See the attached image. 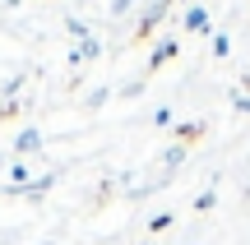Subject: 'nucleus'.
<instances>
[{"instance_id": "nucleus-14", "label": "nucleus", "mask_w": 250, "mask_h": 245, "mask_svg": "<svg viewBox=\"0 0 250 245\" xmlns=\"http://www.w3.org/2000/svg\"><path fill=\"white\" fill-rule=\"evenodd\" d=\"M204 134V125H181V144H186V139H199Z\"/></svg>"}, {"instance_id": "nucleus-15", "label": "nucleus", "mask_w": 250, "mask_h": 245, "mask_svg": "<svg viewBox=\"0 0 250 245\" xmlns=\"http://www.w3.org/2000/svg\"><path fill=\"white\" fill-rule=\"evenodd\" d=\"M5 167H9V157H5V153H0V171H5Z\"/></svg>"}, {"instance_id": "nucleus-12", "label": "nucleus", "mask_w": 250, "mask_h": 245, "mask_svg": "<svg viewBox=\"0 0 250 245\" xmlns=\"http://www.w3.org/2000/svg\"><path fill=\"white\" fill-rule=\"evenodd\" d=\"M107 97H111V93H107V88H93V93H88V107H93V111H98V107H102V102H107Z\"/></svg>"}, {"instance_id": "nucleus-8", "label": "nucleus", "mask_w": 250, "mask_h": 245, "mask_svg": "<svg viewBox=\"0 0 250 245\" xmlns=\"http://www.w3.org/2000/svg\"><path fill=\"white\" fill-rule=\"evenodd\" d=\"M213 204H218V194H213V190L195 194V213H208V208H213Z\"/></svg>"}, {"instance_id": "nucleus-9", "label": "nucleus", "mask_w": 250, "mask_h": 245, "mask_svg": "<svg viewBox=\"0 0 250 245\" xmlns=\"http://www.w3.org/2000/svg\"><path fill=\"white\" fill-rule=\"evenodd\" d=\"M213 56H232V37H227V33L213 37Z\"/></svg>"}, {"instance_id": "nucleus-16", "label": "nucleus", "mask_w": 250, "mask_h": 245, "mask_svg": "<svg viewBox=\"0 0 250 245\" xmlns=\"http://www.w3.org/2000/svg\"><path fill=\"white\" fill-rule=\"evenodd\" d=\"M171 5H176V0H171Z\"/></svg>"}, {"instance_id": "nucleus-10", "label": "nucleus", "mask_w": 250, "mask_h": 245, "mask_svg": "<svg viewBox=\"0 0 250 245\" xmlns=\"http://www.w3.org/2000/svg\"><path fill=\"white\" fill-rule=\"evenodd\" d=\"M171 227V213H153L148 218V231H167Z\"/></svg>"}, {"instance_id": "nucleus-3", "label": "nucleus", "mask_w": 250, "mask_h": 245, "mask_svg": "<svg viewBox=\"0 0 250 245\" xmlns=\"http://www.w3.org/2000/svg\"><path fill=\"white\" fill-rule=\"evenodd\" d=\"M176 51H181V46L171 42V37H162V42H158V46L148 51V74H153V70H162V65H167V60H171Z\"/></svg>"}, {"instance_id": "nucleus-1", "label": "nucleus", "mask_w": 250, "mask_h": 245, "mask_svg": "<svg viewBox=\"0 0 250 245\" xmlns=\"http://www.w3.org/2000/svg\"><path fill=\"white\" fill-rule=\"evenodd\" d=\"M167 9H171V0H148V5H144V14H139V23H134V33L148 37L153 28L162 23V14H167Z\"/></svg>"}, {"instance_id": "nucleus-5", "label": "nucleus", "mask_w": 250, "mask_h": 245, "mask_svg": "<svg viewBox=\"0 0 250 245\" xmlns=\"http://www.w3.org/2000/svg\"><path fill=\"white\" fill-rule=\"evenodd\" d=\"M186 28H190V33H208V28H213V23H208V9L204 5H190L186 9Z\"/></svg>"}, {"instance_id": "nucleus-11", "label": "nucleus", "mask_w": 250, "mask_h": 245, "mask_svg": "<svg viewBox=\"0 0 250 245\" xmlns=\"http://www.w3.org/2000/svg\"><path fill=\"white\" fill-rule=\"evenodd\" d=\"M171 120H176V116H171V111H167V107H158V111H153V125H158V130H167V125H171Z\"/></svg>"}, {"instance_id": "nucleus-7", "label": "nucleus", "mask_w": 250, "mask_h": 245, "mask_svg": "<svg viewBox=\"0 0 250 245\" xmlns=\"http://www.w3.org/2000/svg\"><path fill=\"white\" fill-rule=\"evenodd\" d=\"M14 185H19V190L28 185V167L23 162H9V190H14Z\"/></svg>"}, {"instance_id": "nucleus-2", "label": "nucleus", "mask_w": 250, "mask_h": 245, "mask_svg": "<svg viewBox=\"0 0 250 245\" xmlns=\"http://www.w3.org/2000/svg\"><path fill=\"white\" fill-rule=\"evenodd\" d=\"M37 148H42V130H19L14 134V157H28V153H37Z\"/></svg>"}, {"instance_id": "nucleus-13", "label": "nucleus", "mask_w": 250, "mask_h": 245, "mask_svg": "<svg viewBox=\"0 0 250 245\" xmlns=\"http://www.w3.org/2000/svg\"><path fill=\"white\" fill-rule=\"evenodd\" d=\"M232 107H236V116H250V93H241V97H232Z\"/></svg>"}, {"instance_id": "nucleus-6", "label": "nucleus", "mask_w": 250, "mask_h": 245, "mask_svg": "<svg viewBox=\"0 0 250 245\" xmlns=\"http://www.w3.org/2000/svg\"><path fill=\"white\" fill-rule=\"evenodd\" d=\"M98 56H102V46L93 42V37H83V42L74 46V60H98Z\"/></svg>"}, {"instance_id": "nucleus-4", "label": "nucleus", "mask_w": 250, "mask_h": 245, "mask_svg": "<svg viewBox=\"0 0 250 245\" xmlns=\"http://www.w3.org/2000/svg\"><path fill=\"white\" fill-rule=\"evenodd\" d=\"M51 185H56V171H51V176H37V181H28L23 190H14V194H23V199H42Z\"/></svg>"}]
</instances>
